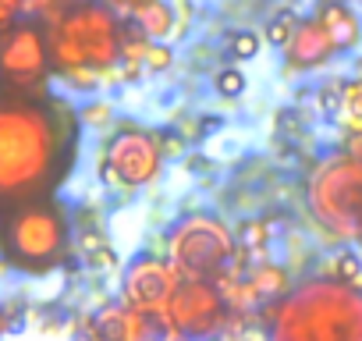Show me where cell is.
<instances>
[{"label": "cell", "mask_w": 362, "mask_h": 341, "mask_svg": "<svg viewBox=\"0 0 362 341\" xmlns=\"http://www.w3.org/2000/svg\"><path fill=\"white\" fill-rule=\"evenodd\" d=\"M68 132L61 114L33 100L0 103V200H22L47 192L61 170Z\"/></svg>", "instance_id": "1"}, {"label": "cell", "mask_w": 362, "mask_h": 341, "mask_svg": "<svg viewBox=\"0 0 362 341\" xmlns=\"http://www.w3.org/2000/svg\"><path fill=\"white\" fill-rule=\"evenodd\" d=\"M267 341H362V288L313 277L263 306Z\"/></svg>", "instance_id": "2"}, {"label": "cell", "mask_w": 362, "mask_h": 341, "mask_svg": "<svg viewBox=\"0 0 362 341\" xmlns=\"http://www.w3.org/2000/svg\"><path fill=\"white\" fill-rule=\"evenodd\" d=\"M50 40V64L57 75L71 71H100L110 75L121 68V40L124 22L103 4H78L47 29Z\"/></svg>", "instance_id": "3"}, {"label": "cell", "mask_w": 362, "mask_h": 341, "mask_svg": "<svg viewBox=\"0 0 362 341\" xmlns=\"http://www.w3.org/2000/svg\"><path fill=\"white\" fill-rule=\"evenodd\" d=\"M305 207L313 224L334 242L362 238V160L334 153L313 167L305 182Z\"/></svg>", "instance_id": "4"}, {"label": "cell", "mask_w": 362, "mask_h": 341, "mask_svg": "<svg viewBox=\"0 0 362 341\" xmlns=\"http://www.w3.org/2000/svg\"><path fill=\"white\" fill-rule=\"evenodd\" d=\"M238 256V235L217 214H185L167 231V263L181 281L217 284Z\"/></svg>", "instance_id": "5"}, {"label": "cell", "mask_w": 362, "mask_h": 341, "mask_svg": "<svg viewBox=\"0 0 362 341\" xmlns=\"http://www.w3.org/2000/svg\"><path fill=\"white\" fill-rule=\"evenodd\" d=\"M68 242H71L68 217L50 200L22 203L4 221V253H8V263H15L18 270L43 274L57 267L68 253Z\"/></svg>", "instance_id": "6"}, {"label": "cell", "mask_w": 362, "mask_h": 341, "mask_svg": "<svg viewBox=\"0 0 362 341\" xmlns=\"http://www.w3.org/2000/svg\"><path fill=\"white\" fill-rule=\"evenodd\" d=\"M160 167H163V149L156 132L128 125L103 142L100 178L114 189H142L160 175Z\"/></svg>", "instance_id": "7"}, {"label": "cell", "mask_w": 362, "mask_h": 341, "mask_svg": "<svg viewBox=\"0 0 362 341\" xmlns=\"http://www.w3.org/2000/svg\"><path fill=\"white\" fill-rule=\"evenodd\" d=\"M50 68V40L40 22L22 18L0 36V79L11 89H40Z\"/></svg>", "instance_id": "8"}, {"label": "cell", "mask_w": 362, "mask_h": 341, "mask_svg": "<svg viewBox=\"0 0 362 341\" xmlns=\"http://www.w3.org/2000/svg\"><path fill=\"white\" fill-rule=\"evenodd\" d=\"M163 316L185 341L189 337H196V341L214 337V334L228 330V323H231V309H228L224 295L217 291V284H203V281L181 284Z\"/></svg>", "instance_id": "9"}, {"label": "cell", "mask_w": 362, "mask_h": 341, "mask_svg": "<svg viewBox=\"0 0 362 341\" xmlns=\"http://www.w3.org/2000/svg\"><path fill=\"white\" fill-rule=\"evenodd\" d=\"M181 284L185 281H181V274L167 263V256L142 253L124 267L121 302L146 313V316H160V313H167V306H170V299L177 295Z\"/></svg>", "instance_id": "10"}, {"label": "cell", "mask_w": 362, "mask_h": 341, "mask_svg": "<svg viewBox=\"0 0 362 341\" xmlns=\"http://www.w3.org/2000/svg\"><path fill=\"white\" fill-rule=\"evenodd\" d=\"M337 57V47L330 40V33L320 25V18H302L295 40L288 43L284 50V61L291 71H313V68H323L327 61Z\"/></svg>", "instance_id": "11"}, {"label": "cell", "mask_w": 362, "mask_h": 341, "mask_svg": "<svg viewBox=\"0 0 362 341\" xmlns=\"http://www.w3.org/2000/svg\"><path fill=\"white\" fill-rule=\"evenodd\" d=\"M96 327L103 334V341H156V327L146 313L124 306V302H110L103 306L96 316Z\"/></svg>", "instance_id": "12"}, {"label": "cell", "mask_w": 362, "mask_h": 341, "mask_svg": "<svg viewBox=\"0 0 362 341\" xmlns=\"http://www.w3.org/2000/svg\"><path fill=\"white\" fill-rule=\"evenodd\" d=\"M245 284L252 288L256 302H263V306H274V302H281V299H288L295 291L288 267L270 263V260H259L256 267H249L245 270Z\"/></svg>", "instance_id": "13"}, {"label": "cell", "mask_w": 362, "mask_h": 341, "mask_svg": "<svg viewBox=\"0 0 362 341\" xmlns=\"http://www.w3.org/2000/svg\"><path fill=\"white\" fill-rule=\"evenodd\" d=\"M316 18H320V25L330 33L337 54H348V50H355V47L362 43V22H358V15H355L348 4H323V8L316 11Z\"/></svg>", "instance_id": "14"}, {"label": "cell", "mask_w": 362, "mask_h": 341, "mask_svg": "<svg viewBox=\"0 0 362 341\" xmlns=\"http://www.w3.org/2000/svg\"><path fill=\"white\" fill-rule=\"evenodd\" d=\"M132 25H135L149 43H167V36L177 33L174 8L163 4V0H142V4H132Z\"/></svg>", "instance_id": "15"}, {"label": "cell", "mask_w": 362, "mask_h": 341, "mask_svg": "<svg viewBox=\"0 0 362 341\" xmlns=\"http://www.w3.org/2000/svg\"><path fill=\"white\" fill-rule=\"evenodd\" d=\"M327 281L362 288V256H358L355 249H337V253L327 260Z\"/></svg>", "instance_id": "16"}, {"label": "cell", "mask_w": 362, "mask_h": 341, "mask_svg": "<svg viewBox=\"0 0 362 341\" xmlns=\"http://www.w3.org/2000/svg\"><path fill=\"white\" fill-rule=\"evenodd\" d=\"M298 25H302V18H298L291 8H284V11H277V15L263 25V40H267L270 47H277V50H288V43L295 40Z\"/></svg>", "instance_id": "17"}, {"label": "cell", "mask_w": 362, "mask_h": 341, "mask_svg": "<svg viewBox=\"0 0 362 341\" xmlns=\"http://www.w3.org/2000/svg\"><path fill=\"white\" fill-rule=\"evenodd\" d=\"M259 47H263V36H259L256 29H235V33L228 36V54H231L235 61H252V57H259Z\"/></svg>", "instance_id": "18"}, {"label": "cell", "mask_w": 362, "mask_h": 341, "mask_svg": "<svg viewBox=\"0 0 362 341\" xmlns=\"http://www.w3.org/2000/svg\"><path fill=\"white\" fill-rule=\"evenodd\" d=\"M267 242H270V224L267 221H245L242 228H238V249H256V253H263L267 249Z\"/></svg>", "instance_id": "19"}, {"label": "cell", "mask_w": 362, "mask_h": 341, "mask_svg": "<svg viewBox=\"0 0 362 341\" xmlns=\"http://www.w3.org/2000/svg\"><path fill=\"white\" fill-rule=\"evenodd\" d=\"M245 75L238 71V68H221L217 75H214V89H217V96H224V100H235V96H242L245 93Z\"/></svg>", "instance_id": "20"}, {"label": "cell", "mask_w": 362, "mask_h": 341, "mask_svg": "<svg viewBox=\"0 0 362 341\" xmlns=\"http://www.w3.org/2000/svg\"><path fill=\"white\" fill-rule=\"evenodd\" d=\"M316 100H320V110L323 114H341V103H344V82H337V79H330V82H323L320 89H316Z\"/></svg>", "instance_id": "21"}, {"label": "cell", "mask_w": 362, "mask_h": 341, "mask_svg": "<svg viewBox=\"0 0 362 341\" xmlns=\"http://www.w3.org/2000/svg\"><path fill=\"white\" fill-rule=\"evenodd\" d=\"M110 117H114V110H110L107 100H89V103L78 110V121H82L86 128H103V125H110Z\"/></svg>", "instance_id": "22"}, {"label": "cell", "mask_w": 362, "mask_h": 341, "mask_svg": "<svg viewBox=\"0 0 362 341\" xmlns=\"http://www.w3.org/2000/svg\"><path fill=\"white\" fill-rule=\"evenodd\" d=\"M174 64V50L167 43H149V54H146V71H167Z\"/></svg>", "instance_id": "23"}, {"label": "cell", "mask_w": 362, "mask_h": 341, "mask_svg": "<svg viewBox=\"0 0 362 341\" xmlns=\"http://www.w3.org/2000/svg\"><path fill=\"white\" fill-rule=\"evenodd\" d=\"M82 260L93 267V270H107V267H117V253H114V245H107V242H100L96 249H89V253H82Z\"/></svg>", "instance_id": "24"}, {"label": "cell", "mask_w": 362, "mask_h": 341, "mask_svg": "<svg viewBox=\"0 0 362 341\" xmlns=\"http://www.w3.org/2000/svg\"><path fill=\"white\" fill-rule=\"evenodd\" d=\"M22 15H25V8L18 4V0H0V36H4L8 29H15L22 22Z\"/></svg>", "instance_id": "25"}, {"label": "cell", "mask_w": 362, "mask_h": 341, "mask_svg": "<svg viewBox=\"0 0 362 341\" xmlns=\"http://www.w3.org/2000/svg\"><path fill=\"white\" fill-rule=\"evenodd\" d=\"M277 132H288V135L302 132V117H298V110H295V107L277 110Z\"/></svg>", "instance_id": "26"}, {"label": "cell", "mask_w": 362, "mask_h": 341, "mask_svg": "<svg viewBox=\"0 0 362 341\" xmlns=\"http://www.w3.org/2000/svg\"><path fill=\"white\" fill-rule=\"evenodd\" d=\"M156 139H160V149H163V156H177L181 149H185V139H181L177 132H160Z\"/></svg>", "instance_id": "27"}, {"label": "cell", "mask_w": 362, "mask_h": 341, "mask_svg": "<svg viewBox=\"0 0 362 341\" xmlns=\"http://www.w3.org/2000/svg\"><path fill=\"white\" fill-rule=\"evenodd\" d=\"M8 327H11V313H8V306L0 302V337L8 334Z\"/></svg>", "instance_id": "28"}, {"label": "cell", "mask_w": 362, "mask_h": 341, "mask_svg": "<svg viewBox=\"0 0 362 341\" xmlns=\"http://www.w3.org/2000/svg\"><path fill=\"white\" fill-rule=\"evenodd\" d=\"M358 79H362V57H358Z\"/></svg>", "instance_id": "29"}]
</instances>
